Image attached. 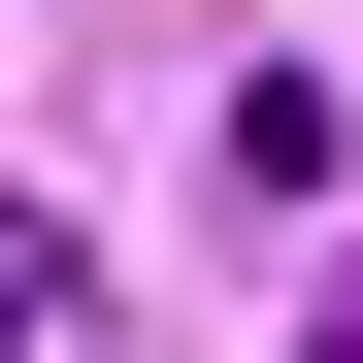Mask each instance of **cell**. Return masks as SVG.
<instances>
[{"label": "cell", "instance_id": "6da1fadb", "mask_svg": "<svg viewBox=\"0 0 363 363\" xmlns=\"http://www.w3.org/2000/svg\"><path fill=\"white\" fill-rule=\"evenodd\" d=\"M0 363H99V231L67 199H0Z\"/></svg>", "mask_w": 363, "mask_h": 363}]
</instances>
